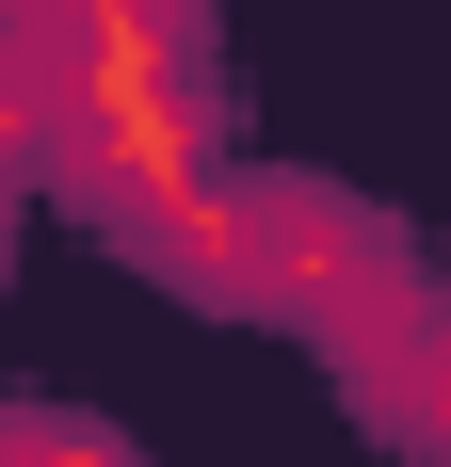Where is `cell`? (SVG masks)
<instances>
[{"instance_id": "cell-1", "label": "cell", "mask_w": 451, "mask_h": 467, "mask_svg": "<svg viewBox=\"0 0 451 467\" xmlns=\"http://www.w3.org/2000/svg\"><path fill=\"white\" fill-rule=\"evenodd\" d=\"M0 467H130L97 420H0Z\"/></svg>"}, {"instance_id": "cell-2", "label": "cell", "mask_w": 451, "mask_h": 467, "mask_svg": "<svg viewBox=\"0 0 451 467\" xmlns=\"http://www.w3.org/2000/svg\"><path fill=\"white\" fill-rule=\"evenodd\" d=\"M435 467H451V435H435Z\"/></svg>"}]
</instances>
